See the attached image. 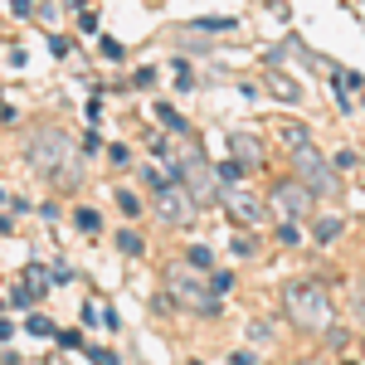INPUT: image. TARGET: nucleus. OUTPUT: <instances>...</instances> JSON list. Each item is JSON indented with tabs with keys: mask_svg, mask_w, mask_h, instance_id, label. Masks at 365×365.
Returning <instances> with one entry per match:
<instances>
[{
	"mask_svg": "<svg viewBox=\"0 0 365 365\" xmlns=\"http://www.w3.org/2000/svg\"><path fill=\"white\" fill-rule=\"evenodd\" d=\"M282 307H287V322H297L302 331H331V317H336L322 282H287Z\"/></svg>",
	"mask_w": 365,
	"mask_h": 365,
	"instance_id": "obj_1",
	"label": "nucleus"
},
{
	"mask_svg": "<svg viewBox=\"0 0 365 365\" xmlns=\"http://www.w3.org/2000/svg\"><path fill=\"white\" fill-rule=\"evenodd\" d=\"M29 156H34V170H44V175H54L58 185H68L78 170H73V141L63 137L58 127H39L34 137H29Z\"/></svg>",
	"mask_w": 365,
	"mask_h": 365,
	"instance_id": "obj_2",
	"label": "nucleus"
},
{
	"mask_svg": "<svg viewBox=\"0 0 365 365\" xmlns=\"http://www.w3.org/2000/svg\"><path fill=\"white\" fill-rule=\"evenodd\" d=\"M292 170H297V180L307 185L312 195H341V175L336 166H327L312 146H302V151H292Z\"/></svg>",
	"mask_w": 365,
	"mask_h": 365,
	"instance_id": "obj_3",
	"label": "nucleus"
},
{
	"mask_svg": "<svg viewBox=\"0 0 365 365\" xmlns=\"http://www.w3.org/2000/svg\"><path fill=\"white\" fill-rule=\"evenodd\" d=\"M170 180H180V185L195 195V205L220 200V185H215V175H210V166H205V156H200V151H185V156L175 161V170H170Z\"/></svg>",
	"mask_w": 365,
	"mask_h": 365,
	"instance_id": "obj_4",
	"label": "nucleus"
},
{
	"mask_svg": "<svg viewBox=\"0 0 365 365\" xmlns=\"http://www.w3.org/2000/svg\"><path fill=\"white\" fill-rule=\"evenodd\" d=\"M156 215H161L166 225L185 229L190 220H195V195H190L180 180H170V185H161V190H156Z\"/></svg>",
	"mask_w": 365,
	"mask_h": 365,
	"instance_id": "obj_5",
	"label": "nucleus"
},
{
	"mask_svg": "<svg viewBox=\"0 0 365 365\" xmlns=\"http://www.w3.org/2000/svg\"><path fill=\"white\" fill-rule=\"evenodd\" d=\"M170 302H180V307H190V312H205V317H220V302L195 282V273H175L170 278Z\"/></svg>",
	"mask_w": 365,
	"mask_h": 365,
	"instance_id": "obj_6",
	"label": "nucleus"
},
{
	"mask_svg": "<svg viewBox=\"0 0 365 365\" xmlns=\"http://www.w3.org/2000/svg\"><path fill=\"white\" fill-rule=\"evenodd\" d=\"M273 195H278V210L287 215V220H292V215H307V210H312V190L302 185V180H282Z\"/></svg>",
	"mask_w": 365,
	"mask_h": 365,
	"instance_id": "obj_7",
	"label": "nucleus"
},
{
	"mask_svg": "<svg viewBox=\"0 0 365 365\" xmlns=\"http://www.w3.org/2000/svg\"><path fill=\"white\" fill-rule=\"evenodd\" d=\"M220 200H225V210L239 225H258V220H263V200L249 195V190H229V195H220Z\"/></svg>",
	"mask_w": 365,
	"mask_h": 365,
	"instance_id": "obj_8",
	"label": "nucleus"
},
{
	"mask_svg": "<svg viewBox=\"0 0 365 365\" xmlns=\"http://www.w3.org/2000/svg\"><path fill=\"white\" fill-rule=\"evenodd\" d=\"M229 151H234V161H258V141L244 137V132H234V137H229Z\"/></svg>",
	"mask_w": 365,
	"mask_h": 365,
	"instance_id": "obj_9",
	"label": "nucleus"
},
{
	"mask_svg": "<svg viewBox=\"0 0 365 365\" xmlns=\"http://www.w3.org/2000/svg\"><path fill=\"white\" fill-rule=\"evenodd\" d=\"M336 234H341V220H336V215H322V220L312 225V239H317V244H331Z\"/></svg>",
	"mask_w": 365,
	"mask_h": 365,
	"instance_id": "obj_10",
	"label": "nucleus"
},
{
	"mask_svg": "<svg viewBox=\"0 0 365 365\" xmlns=\"http://www.w3.org/2000/svg\"><path fill=\"white\" fill-rule=\"evenodd\" d=\"M156 117H161V122H166L170 132H185V117L175 113V108H156Z\"/></svg>",
	"mask_w": 365,
	"mask_h": 365,
	"instance_id": "obj_11",
	"label": "nucleus"
},
{
	"mask_svg": "<svg viewBox=\"0 0 365 365\" xmlns=\"http://www.w3.org/2000/svg\"><path fill=\"white\" fill-rule=\"evenodd\" d=\"M282 141H287L292 151H302V146H307V127H287V132H282Z\"/></svg>",
	"mask_w": 365,
	"mask_h": 365,
	"instance_id": "obj_12",
	"label": "nucleus"
},
{
	"mask_svg": "<svg viewBox=\"0 0 365 365\" xmlns=\"http://www.w3.org/2000/svg\"><path fill=\"white\" fill-rule=\"evenodd\" d=\"M117 249H122V253H141V239L127 229V234H117Z\"/></svg>",
	"mask_w": 365,
	"mask_h": 365,
	"instance_id": "obj_13",
	"label": "nucleus"
},
{
	"mask_svg": "<svg viewBox=\"0 0 365 365\" xmlns=\"http://www.w3.org/2000/svg\"><path fill=\"white\" fill-rule=\"evenodd\" d=\"M29 331H34V336H54V322H49V317H29Z\"/></svg>",
	"mask_w": 365,
	"mask_h": 365,
	"instance_id": "obj_14",
	"label": "nucleus"
},
{
	"mask_svg": "<svg viewBox=\"0 0 365 365\" xmlns=\"http://www.w3.org/2000/svg\"><path fill=\"white\" fill-rule=\"evenodd\" d=\"M117 205H122V210H127V215H137V210H141V200L132 195V190H117Z\"/></svg>",
	"mask_w": 365,
	"mask_h": 365,
	"instance_id": "obj_15",
	"label": "nucleus"
},
{
	"mask_svg": "<svg viewBox=\"0 0 365 365\" xmlns=\"http://www.w3.org/2000/svg\"><path fill=\"white\" fill-rule=\"evenodd\" d=\"M297 239H302V234H297V225H292V220H282V229H278V244H297Z\"/></svg>",
	"mask_w": 365,
	"mask_h": 365,
	"instance_id": "obj_16",
	"label": "nucleus"
},
{
	"mask_svg": "<svg viewBox=\"0 0 365 365\" xmlns=\"http://www.w3.org/2000/svg\"><path fill=\"white\" fill-rule=\"evenodd\" d=\"M78 229H88V234H98V210H78Z\"/></svg>",
	"mask_w": 365,
	"mask_h": 365,
	"instance_id": "obj_17",
	"label": "nucleus"
},
{
	"mask_svg": "<svg viewBox=\"0 0 365 365\" xmlns=\"http://www.w3.org/2000/svg\"><path fill=\"white\" fill-rule=\"evenodd\" d=\"M273 93H278V98H287V103H292V98H297V83H287V78H273Z\"/></svg>",
	"mask_w": 365,
	"mask_h": 365,
	"instance_id": "obj_18",
	"label": "nucleus"
},
{
	"mask_svg": "<svg viewBox=\"0 0 365 365\" xmlns=\"http://www.w3.org/2000/svg\"><path fill=\"white\" fill-rule=\"evenodd\" d=\"M220 175H225V180H239V175H244V161H225Z\"/></svg>",
	"mask_w": 365,
	"mask_h": 365,
	"instance_id": "obj_19",
	"label": "nucleus"
},
{
	"mask_svg": "<svg viewBox=\"0 0 365 365\" xmlns=\"http://www.w3.org/2000/svg\"><path fill=\"white\" fill-rule=\"evenodd\" d=\"M190 263H195V268H210V249L195 244V249H190Z\"/></svg>",
	"mask_w": 365,
	"mask_h": 365,
	"instance_id": "obj_20",
	"label": "nucleus"
},
{
	"mask_svg": "<svg viewBox=\"0 0 365 365\" xmlns=\"http://www.w3.org/2000/svg\"><path fill=\"white\" fill-rule=\"evenodd\" d=\"M356 161H361L356 151H341V156H336V170H351V166H356Z\"/></svg>",
	"mask_w": 365,
	"mask_h": 365,
	"instance_id": "obj_21",
	"label": "nucleus"
},
{
	"mask_svg": "<svg viewBox=\"0 0 365 365\" xmlns=\"http://www.w3.org/2000/svg\"><path fill=\"white\" fill-rule=\"evenodd\" d=\"M88 356H93V361H98V365H117V356H113V351H98V346H93Z\"/></svg>",
	"mask_w": 365,
	"mask_h": 365,
	"instance_id": "obj_22",
	"label": "nucleus"
},
{
	"mask_svg": "<svg viewBox=\"0 0 365 365\" xmlns=\"http://www.w3.org/2000/svg\"><path fill=\"white\" fill-rule=\"evenodd\" d=\"M356 317H361V322H365V287H361V292H356Z\"/></svg>",
	"mask_w": 365,
	"mask_h": 365,
	"instance_id": "obj_23",
	"label": "nucleus"
}]
</instances>
